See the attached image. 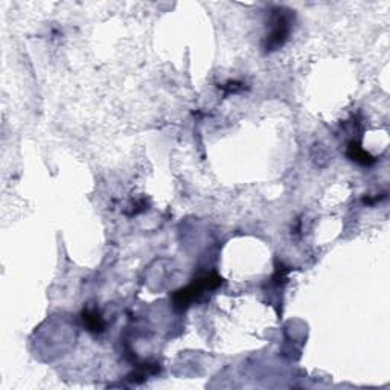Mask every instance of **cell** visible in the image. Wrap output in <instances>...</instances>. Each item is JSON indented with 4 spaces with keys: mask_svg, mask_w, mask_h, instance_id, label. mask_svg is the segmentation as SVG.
<instances>
[{
    "mask_svg": "<svg viewBox=\"0 0 390 390\" xmlns=\"http://www.w3.org/2000/svg\"><path fill=\"white\" fill-rule=\"evenodd\" d=\"M221 277L217 275H208L203 276L200 279L194 281L190 285L185 286L174 294V305L179 309H185L189 305H193L194 302L200 300L206 291H212L221 285Z\"/></svg>",
    "mask_w": 390,
    "mask_h": 390,
    "instance_id": "6da1fadb",
    "label": "cell"
},
{
    "mask_svg": "<svg viewBox=\"0 0 390 390\" xmlns=\"http://www.w3.org/2000/svg\"><path fill=\"white\" fill-rule=\"evenodd\" d=\"M291 11H286L284 8L273 10L272 19H270V33L266 38V51H276L289 38L293 25Z\"/></svg>",
    "mask_w": 390,
    "mask_h": 390,
    "instance_id": "7a4b0ae2",
    "label": "cell"
},
{
    "mask_svg": "<svg viewBox=\"0 0 390 390\" xmlns=\"http://www.w3.org/2000/svg\"><path fill=\"white\" fill-rule=\"evenodd\" d=\"M83 322L87 331L90 332H102L106 328L104 317L101 316L98 309H86L83 313Z\"/></svg>",
    "mask_w": 390,
    "mask_h": 390,
    "instance_id": "3957f363",
    "label": "cell"
},
{
    "mask_svg": "<svg viewBox=\"0 0 390 390\" xmlns=\"http://www.w3.org/2000/svg\"><path fill=\"white\" fill-rule=\"evenodd\" d=\"M346 154H348L349 159H351V161H354V162H357V163H360V165H363V166H369V165H372L373 162H375V159H373V157L368 153V151L363 149L360 143H357V142H351V143H349Z\"/></svg>",
    "mask_w": 390,
    "mask_h": 390,
    "instance_id": "277c9868",
    "label": "cell"
}]
</instances>
